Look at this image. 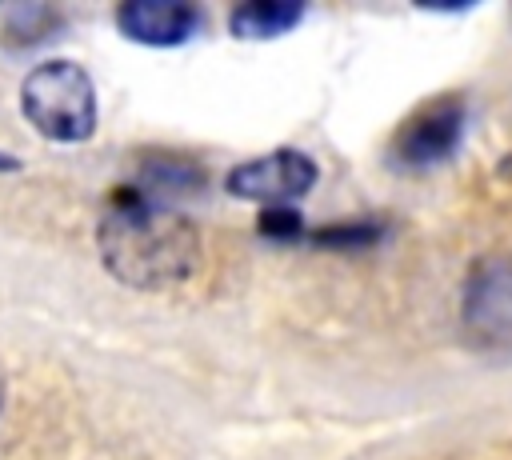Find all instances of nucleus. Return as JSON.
<instances>
[{"label":"nucleus","mask_w":512,"mask_h":460,"mask_svg":"<svg viewBox=\"0 0 512 460\" xmlns=\"http://www.w3.org/2000/svg\"><path fill=\"white\" fill-rule=\"evenodd\" d=\"M96 236L108 272L132 288L180 284L200 252L192 224L160 196H148L140 188H116L108 196Z\"/></svg>","instance_id":"f257e3e1"},{"label":"nucleus","mask_w":512,"mask_h":460,"mask_svg":"<svg viewBox=\"0 0 512 460\" xmlns=\"http://www.w3.org/2000/svg\"><path fill=\"white\" fill-rule=\"evenodd\" d=\"M20 108L36 132L48 140H84L96 128V88L92 76L72 60H48L32 68L20 84Z\"/></svg>","instance_id":"f03ea898"},{"label":"nucleus","mask_w":512,"mask_h":460,"mask_svg":"<svg viewBox=\"0 0 512 460\" xmlns=\"http://www.w3.org/2000/svg\"><path fill=\"white\" fill-rule=\"evenodd\" d=\"M460 320L476 348L512 352V256H484L472 264L460 296Z\"/></svg>","instance_id":"7ed1b4c3"},{"label":"nucleus","mask_w":512,"mask_h":460,"mask_svg":"<svg viewBox=\"0 0 512 460\" xmlns=\"http://www.w3.org/2000/svg\"><path fill=\"white\" fill-rule=\"evenodd\" d=\"M316 184V164L312 156L304 152H292V148H280V152H268V156H256L240 168L228 172V192L240 196V200H260V204H288L296 196H304L308 188Z\"/></svg>","instance_id":"20e7f679"},{"label":"nucleus","mask_w":512,"mask_h":460,"mask_svg":"<svg viewBox=\"0 0 512 460\" xmlns=\"http://www.w3.org/2000/svg\"><path fill=\"white\" fill-rule=\"evenodd\" d=\"M464 132V104L456 96H444L436 104H424L416 116H408L396 132V156L404 164H436L444 160Z\"/></svg>","instance_id":"39448f33"},{"label":"nucleus","mask_w":512,"mask_h":460,"mask_svg":"<svg viewBox=\"0 0 512 460\" xmlns=\"http://www.w3.org/2000/svg\"><path fill=\"white\" fill-rule=\"evenodd\" d=\"M116 24L128 40L168 48V44H184L196 32L200 12L192 4H172V0H128L116 8Z\"/></svg>","instance_id":"423d86ee"},{"label":"nucleus","mask_w":512,"mask_h":460,"mask_svg":"<svg viewBox=\"0 0 512 460\" xmlns=\"http://www.w3.org/2000/svg\"><path fill=\"white\" fill-rule=\"evenodd\" d=\"M300 16H304L300 4H288V0H256V4H240L232 12V32L236 36H248V40H264V36L288 32Z\"/></svg>","instance_id":"0eeeda50"},{"label":"nucleus","mask_w":512,"mask_h":460,"mask_svg":"<svg viewBox=\"0 0 512 460\" xmlns=\"http://www.w3.org/2000/svg\"><path fill=\"white\" fill-rule=\"evenodd\" d=\"M376 224H336V228H320L312 232V244H328V248H360L376 240Z\"/></svg>","instance_id":"6e6552de"},{"label":"nucleus","mask_w":512,"mask_h":460,"mask_svg":"<svg viewBox=\"0 0 512 460\" xmlns=\"http://www.w3.org/2000/svg\"><path fill=\"white\" fill-rule=\"evenodd\" d=\"M260 232H264V236H280V240H296V236H304V224H300L296 212H288V208H272V212H264Z\"/></svg>","instance_id":"1a4fd4ad"},{"label":"nucleus","mask_w":512,"mask_h":460,"mask_svg":"<svg viewBox=\"0 0 512 460\" xmlns=\"http://www.w3.org/2000/svg\"><path fill=\"white\" fill-rule=\"evenodd\" d=\"M12 168H16V160H12V156H4V152H0V172H12Z\"/></svg>","instance_id":"9d476101"}]
</instances>
